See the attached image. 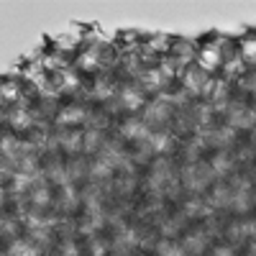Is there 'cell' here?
<instances>
[{"label":"cell","mask_w":256,"mask_h":256,"mask_svg":"<svg viewBox=\"0 0 256 256\" xmlns=\"http://www.w3.org/2000/svg\"><path fill=\"white\" fill-rule=\"evenodd\" d=\"M212 180H216V174H212L210 164H202V162L187 164V166H182V172H180L182 187H187V190H192V192H198V195H200L205 187H210Z\"/></svg>","instance_id":"1"},{"label":"cell","mask_w":256,"mask_h":256,"mask_svg":"<svg viewBox=\"0 0 256 256\" xmlns=\"http://www.w3.org/2000/svg\"><path fill=\"white\" fill-rule=\"evenodd\" d=\"M169 118H172V105H169L166 100H156V102H148V105H144V123L152 128V123L154 126H162V123H166Z\"/></svg>","instance_id":"2"},{"label":"cell","mask_w":256,"mask_h":256,"mask_svg":"<svg viewBox=\"0 0 256 256\" xmlns=\"http://www.w3.org/2000/svg\"><path fill=\"white\" fill-rule=\"evenodd\" d=\"M148 136H152V128H148L144 120H138V118H123V123H120V138H126V141H146Z\"/></svg>","instance_id":"3"},{"label":"cell","mask_w":256,"mask_h":256,"mask_svg":"<svg viewBox=\"0 0 256 256\" xmlns=\"http://www.w3.org/2000/svg\"><path fill=\"white\" fill-rule=\"evenodd\" d=\"M59 148H64L67 154H77L82 152V131H77V128H59V131L54 134Z\"/></svg>","instance_id":"4"},{"label":"cell","mask_w":256,"mask_h":256,"mask_svg":"<svg viewBox=\"0 0 256 256\" xmlns=\"http://www.w3.org/2000/svg\"><path fill=\"white\" fill-rule=\"evenodd\" d=\"M202 138H205V144H210V146H218V152H228V146L236 141V128L226 123V126H220V128H212V131L205 134Z\"/></svg>","instance_id":"5"},{"label":"cell","mask_w":256,"mask_h":256,"mask_svg":"<svg viewBox=\"0 0 256 256\" xmlns=\"http://www.w3.org/2000/svg\"><path fill=\"white\" fill-rule=\"evenodd\" d=\"M138 246V230L134 228V226H123V228H118L116 233H113V248L118 251V254H128L131 248H136Z\"/></svg>","instance_id":"6"},{"label":"cell","mask_w":256,"mask_h":256,"mask_svg":"<svg viewBox=\"0 0 256 256\" xmlns=\"http://www.w3.org/2000/svg\"><path fill=\"white\" fill-rule=\"evenodd\" d=\"M88 118H90V110L88 108H82V105H64V108L59 110V116H56V123L62 128H67V126L88 123Z\"/></svg>","instance_id":"7"},{"label":"cell","mask_w":256,"mask_h":256,"mask_svg":"<svg viewBox=\"0 0 256 256\" xmlns=\"http://www.w3.org/2000/svg\"><path fill=\"white\" fill-rule=\"evenodd\" d=\"M228 126H233V128L256 126V110H248L246 105H233V108H228Z\"/></svg>","instance_id":"8"},{"label":"cell","mask_w":256,"mask_h":256,"mask_svg":"<svg viewBox=\"0 0 256 256\" xmlns=\"http://www.w3.org/2000/svg\"><path fill=\"white\" fill-rule=\"evenodd\" d=\"M120 105H126L128 110H138L144 108V90L138 88V84H123V90H120Z\"/></svg>","instance_id":"9"},{"label":"cell","mask_w":256,"mask_h":256,"mask_svg":"<svg viewBox=\"0 0 256 256\" xmlns=\"http://www.w3.org/2000/svg\"><path fill=\"white\" fill-rule=\"evenodd\" d=\"M56 205L62 210H74L77 205H82V198H80V190L74 184H64L56 190Z\"/></svg>","instance_id":"10"},{"label":"cell","mask_w":256,"mask_h":256,"mask_svg":"<svg viewBox=\"0 0 256 256\" xmlns=\"http://www.w3.org/2000/svg\"><path fill=\"white\" fill-rule=\"evenodd\" d=\"M182 248H184V254L200 256V254L208 248V233H205V230H190L187 236L182 238Z\"/></svg>","instance_id":"11"},{"label":"cell","mask_w":256,"mask_h":256,"mask_svg":"<svg viewBox=\"0 0 256 256\" xmlns=\"http://www.w3.org/2000/svg\"><path fill=\"white\" fill-rule=\"evenodd\" d=\"M236 166V156H233L230 152H216V156L210 159V169L216 177H226L230 174V169Z\"/></svg>","instance_id":"12"},{"label":"cell","mask_w":256,"mask_h":256,"mask_svg":"<svg viewBox=\"0 0 256 256\" xmlns=\"http://www.w3.org/2000/svg\"><path fill=\"white\" fill-rule=\"evenodd\" d=\"M113 172H116V166L110 162H105V159H95L90 162V180L92 182H110L113 180Z\"/></svg>","instance_id":"13"},{"label":"cell","mask_w":256,"mask_h":256,"mask_svg":"<svg viewBox=\"0 0 256 256\" xmlns=\"http://www.w3.org/2000/svg\"><path fill=\"white\" fill-rule=\"evenodd\" d=\"M146 144L152 146L154 154H166L169 148H172V134L169 131H162V128H156V131H152V136L146 138Z\"/></svg>","instance_id":"14"},{"label":"cell","mask_w":256,"mask_h":256,"mask_svg":"<svg viewBox=\"0 0 256 256\" xmlns=\"http://www.w3.org/2000/svg\"><path fill=\"white\" fill-rule=\"evenodd\" d=\"M208 205L216 210V208H228L230 205V187L218 182V184H212L210 190V195H208Z\"/></svg>","instance_id":"15"},{"label":"cell","mask_w":256,"mask_h":256,"mask_svg":"<svg viewBox=\"0 0 256 256\" xmlns=\"http://www.w3.org/2000/svg\"><path fill=\"white\" fill-rule=\"evenodd\" d=\"M254 205V195H251V190H230V210H236V212H248Z\"/></svg>","instance_id":"16"},{"label":"cell","mask_w":256,"mask_h":256,"mask_svg":"<svg viewBox=\"0 0 256 256\" xmlns=\"http://www.w3.org/2000/svg\"><path fill=\"white\" fill-rule=\"evenodd\" d=\"M102 131L100 128H84L82 131V152L84 154H90V152H100V146H102Z\"/></svg>","instance_id":"17"},{"label":"cell","mask_w":256,"mask_h":256,"mask_svg":"<svg viewBox=\"0 0 256 256\" xmlns=\"http://www.w3.org/2000/svg\"><path fill=\"white\" fill-rule=\"evenodd\" d=\"M210 212H212V208H210L208 202H202L200 198H190V200L184 202L182 216H184V218H205V216H210Z\"/></svg>","instance_id":"18"},{"label":"cell","mask_w":256,"mask_h":256,"mask_svg":"<svg viewBox=\"0 0 256 256\" xmlns=\"http://www.w3.org/2000/svg\"><path fill=\"white\" fill-rule=\"evenodd\" d=\"M184 84H187V90H195V92H202V90H208V74H205V70H187V74H184Z\"/></svg>","instance_id":"19"},{"label":"cell","mask_w":256,"mask_h":256,"mask_svg":"<svg viewBox=\"0 0 256 256\" xmlns=\"http://www.w3.org/2000/svg\"><path fill=\"white\" fill-rule=\"evenodd\" d=\"M8 256H41V251L31 238H16L8 248Z\"/></svg>","instance_id":"20"},{"label":"cell","mask_w":256,"mask_h":256,"mask_svg":"<svg viewBox=\"0 0 256 256\" xmlns=\"http://www.w3.org/2000/svg\"><path fill=\"white\" fill-rule=\"evenodd\" d=\"M182 228H184V216H182V212H180V216H172V218H164L162 226H159L162 236L169 238V241H174V236L182 233Z\"/></svg>","instance_id":"21"},{"label":"cell","mask_w":256,"mask_h":256,"mask_svg":"<svg viewBox=\"0 0 256 256\" xmlns=\"http://www.w3.org/2000/svg\"><path fill=\"white\" fill-rule=\"evenodd\" d=\"M154 248H156V254H159V256H187V254H184V248H182V244L169 241V238H162Z\"/></svg>","instance_id":"22"},{"label":"cell","mask_w":256,"mask_h":256,"mask_svg":"<svg viewBox=\"0 0 256 256\" xmlns=\"http://www.w3.org/2000/svg\"><path fill=\"white\" fill-rule=\"evenodd\" d=\"M10 126L18 128V131H24V128H31V113L26 108H13L10 110Z\"/></svg>","instance_id":"23"},{"label":"cell","mask_w":256,"mask_h":256,"mask_svg":"<svg viewBox=\"0 0 256 256\" xmlns=\"http://www.w3.org/2000/svg\"><path fill=\"white\" fill-rule=\"evenodd\" d=\"M152 156H154V152H152V146H148L146 141L138 144L136 152H131V162L134 164H148V159H152Z\"/></svg>","instance_id":"24"},{"label":"cell","mask_w":256,"mask_h":256,"mask_svg":"<svg viewBox=\"0 0 256 256\" xmlns=\"http://www.w3.org/2000/svg\"><path fill=\"white\" fill-rule=\"evenodd\" d=\"M90 254L92 256H108V241L100 238V236H92L90 238Z\"/></svg>","instance_id":"25"},{"label":"cell","mask_w":256,"mask_h":256,"mask_svg":"<svg viewBox=\"0 0 256 256\" xmlns=\"http://www.w3.org/2000/svg\"><path fill=\"white\" fill-rule=\"evenodd\" d=\"M113 92H116V84H110V82H100L98 88L92 90V95L98 100H108V98H113Z\"/></svg>","instance_id":"26"},{"label":"cell","mask_w":256,"mask_h":256,"mask_svg":"<svg viewBox=\"0 0 256 256\" xmlns=\"http://www.w3.org/2000/svg\"><path fill=\"white\" fill-rule=\"evenodd\" d=\"M202 70H210V67H216L218 64V49L216 46H208L205 52H202Z\"/></svg>","instance_id":"27"},{"label":"cell","mask_w":256,"mask_h":256,"mask_svg":"<svg viewBox=\"0 0 256 256\" xmlns=\"http://www.w3.org/2000/svg\"><path fill=\"white\" fill-rule=\"evenodd\" d=\"M59 256H80L77 244H74L72 238H64V241L59 244Z\"/></svg>","instance_id":"28"},{"label":"cell","mask_w":256,"mask_h":256,"mask_svg":"<svg viewBox=\"0 0 256 256\" xmlns=\"http://www.w3.org/2000/svg\"><path fill=\"white\" fill-rule=\"evenodd\" d=\"M212 256H236V248H233V246H216V248H212Z\"/></svg>","instance_id":"29"},{"label":"cell","mask_w":256,"mask_h":256,"mask_svg":"<svg viewBox=\"0 0 256 256\" xmlns=\"http://www.w3.org/2000/svg\"><path fill=\"white\" fill-rule=\"evenodd\" d=\"M244 56L246 59H256V41H246L244 44Z\"/></svg>","instance_id":"30"},{"label":"cell","mask_w":256,"mask_h":256,"mask_svg":"<svg viewBox=\"0 0 256 256\" xmlns=\"http://www.w3.org/2000/svg\"><path fill=\"white\" fill-rule=\"evenodd\" d=\"M248 90H251V92H256V74H254V77H248Z\"/></svg>","instance_id":"31"},{"label":"cell","mask_w":256,"mask_h":256,"mask_svg":"<svg viewBox=\"0 0 256 256\" xmlns=\"http://www.w3.org/2000/svg\"><path fill=\"white\" fill-rule=\"evenodd\" d=\"M248 254H251V256H256V238L251 241V248H248Z\"/></svg>","instance_id":"32"},{"label":"cell","mask_w":256,"mask_h":256,"mask_svg":"<svg viewBox=\"0 0 256 256\" xmlns=\"http://www.w3.org/2000/svg\"><path fill=\"white\" fill-rule=\"evenodd\" d=\"M254 205H256V195H254Z\"/></svg>","instance_id":"33"},{"label":"cell","mask_w":256,"mask_h":256,"mask_svg":"<svg viewBox=\"0 0 256 256\" xmlns=\"http://www.w3.org/2000/svg\"><path fill=\"white\" fill-rule=\"evenodd\" d=\"M254 172H256V164H254Z\"/></svg>","instance_id":"34"}]
</instances>
